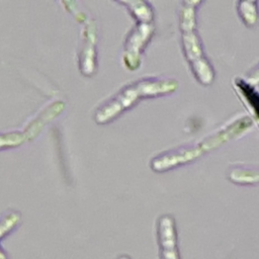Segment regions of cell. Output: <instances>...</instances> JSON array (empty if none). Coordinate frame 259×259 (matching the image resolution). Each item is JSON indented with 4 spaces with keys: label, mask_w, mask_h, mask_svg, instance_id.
<instances>
[{
    "label": "cell",
    "mask_w": 259,
    "mask_h": 259,
    "mask_svg": "<svg viewBox=\"0 0 259 259\" xmlns=\"http://www.w3.org/2000/svg\"><path fill=\"white\" fill-rule=\"evenodd\" d=\"M245 79L252 86L259 85V63L247 72Z\"/></svg>",
    "instance_id": "obj_11"
},
{
    "label": "cell",
    "mask_w": 259,
    "mask_h": 259,
    "mask_svg": "<svg viewBox=\"0 0 259 259\" xmlns=\"http://www.w3.org/2000/svg\"><path fill=\"white\" fill-rule=\"evenodd\" d=\"M157 233L162 259H180L175 221L171 214H163L158 219Z\"/></svg>",
    "instance_id": "obj_7"
},
{
    "label": "cell",
    "mask_w": 259,
    "mask_h": 259,
    "mask_svg": "<svg viewBox=\"0 0 259 259\" xmlns=\"http://www.w3.org/2000/svg\"><path fill=\"white\" fill-rule=\"evenodd\" d=\"M252 125L253 119L249 115H238L202 138L157 154L150 160V167L156 172H164L195 162L205 154L244 135Z\"/></svg>",
    "instance_id": "obj_1"
},
{
    "label": "cell",
    "mask_w": 259,
    "mask_h": 259,
    "mask_svg": "<svg viewBox=\"0 0 259 259\" xmlns=\"http://www.w3.org/2000/svg\"><path fill=\"white\" fill-rule=\"evenodd\" d=\"M118 3L124 5L137 21L154 22V8L152 4L145 0H119Z\"/></svg>",
    "instance_id": "obj_9"
},
{
    "label": "cell",
    "mask_w": 259,
    "mask_h": 259,
    "mask_svg": "<svg viewBox=\"0 0 259 259\" xmlns=\"http://www.w3.org/2000/svg\"><path fill=\"white\" fill-rule=\"evenodd\" d=\"M201 1H183L178 9V26L180 30L181 48L189 68L201 85L213 83L215 72L207 59L201 37L197 30V9Z\"/></svg>",
    "instance_id": "obj_3"
},
{
    "label": "cell",
    "mask_w": 259,
    "mask_h": 259,
    "mask_svg": "<svg viewBox=\"0 0 259 259\" xmlns=\"http://www.w3.org/2000/svg\"><path fill=\"white\" fill-rule=\"evenodd\" d=\"M236 10L241 21L248 27H253L259 20L258 2L255 0L236 2Z\"/></svg>",
    "instance_id": "obj_10"
},
{
    "label": "cell",
    "mask_w": 259,
    "mask_h": 259,
    "mask_svg": "<svg viewBox=\"0 0 259 259\" xmlns=\"http://www.w3.org/2000/svg\"><path fill=\"white\" fill-rule=\"evenodd\" d=\"M228 179L239 185H254L259 183V165L233 164L227 171Z\"/></svg>",
    "instance_id": "obj_8"
},
{
    "label": "cell",
    "mask_w": 259,
    "mask_h": 259,
    "mask_svg": "<svg viewBox=\"0 0 259 259\" xmlns=\"http://www.w3.org/2000/svg\"><path fill=\"white\" fill-rule=\"evenodd\" d=\"M178 86L176 79L166 76H145L130 81L97 106L93 118L97 123H106L141 98L167 95L175 92Z\"/></svg>",
    "instance_id": "obj_2"
},
{
    "label": "cell",
    "mask_w": 259,
    "mask_h": 259,
    "mask_svg": "<svg viewBox=\"0 0 259 259\" xmlns=\"http://www.w3.org/2000/svg\"><path fill=\"white\" fill-rule=\"evenodd\" d=\"M78 21L84 22L78 47V64L83 75L92 76L97 69V23L91 14L75 1L63 2Z\"/></svg>",
    "instance_id": "obj_4"
},
{
    "label": "cell",
    "mask_w": 259,
    "mask_h": 259,
    "mask_svg": "<svg viewBox=\"0 0 259 259\" xmlns=\"http://www.w3.org/2000/svg\"><path fill=\"white\" fill-rule=\"evenodd\" d=\"M154 31V22L137 21L130 29L123 42V63L128 69L136 70L140 67L142 54L152 38Z\"/></svg>",
    "instance_id": "obj_6"
},
{
    "label": "cell",
    "mask_w": 259,
    "mask_h": 259,
    "mask_svg": "<svg viewBox=\"0 0 259 259\" xmlns=\"http://www.w3.org/2000/svg\"><path fill=\"white\" fill-rule=\"evenodd\" d=\"M64 102L62 100H56L50 103L46 108H44L37 116L29 120V122L18 131L0 133V149L15 147L22 144L25 141L33 139L39 132L40 128L49 122L52 118L59 114L64 108Z\"/></svg>",
    "instance_id": "obj_5"
}]
</instances>
